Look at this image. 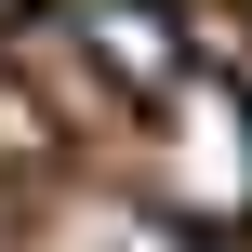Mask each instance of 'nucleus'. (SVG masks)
I'll return each mask as SVG.
<instances>
[{"mask_svg": "<svg viewBox=\"0 0 252 252\" xmlns=\"http://www.w3.org/2000/svg\"><path fill=\"white\" fill-rule=\"evenodd\" d=\"M146 173H159V213H173V226H239L252 213V106L186 66V80L159 93V159H146Z\"/></svg>", "mask_w": 252, "mask_h": 252, "instance_id": "obj_1", "label": "nucleus"}, {"mask_svg": "<svg viewBox=\"0 0 252 252\" xmlns=\"http://www.w3.org/2000/svg\"><path fill=\"white\" fill-rule=\"evenodd\" d=\"M66 27H80V40H93V66H106L120 93H146V106L186 80V13H173V0H80Z\"/></svg>", "mask_w": 252, "mask_h": 252, "instance_id": "obj_2", "label": "nucleus"}, {"mask_svg": "<svg viewBox=\"0 0 252 252\" xmlns=\"http://www.w3.org/2000/svg\"><path fill=\"white\" fill-rule=\"evenodd\" d=\"M53 252H199V226H173V213H120V199H93V213H66Z\"/></svg>", "mask_w": 252, "mask_h": 252, "instance_id": "obj_3", "label": "nucleus"}, {"mask_svg": "<svg viewBox=\"0 0 252 252\" xmlns=\"http://www.w3.org/2000/svg\"><path fill=\"white\" fill-rule=\"evenodd\" d=\"M53 146H66V133H53V106L27 93V53L0 40V173H53Z\"/></svg>", "mask_w": 252, "mask_h": 252, "instance_id": "obj_4", "label": "nucleus"}]
</instances>
